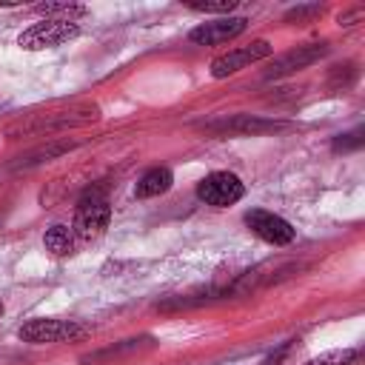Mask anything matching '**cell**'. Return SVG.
<instances>
[{"label": "cell", "mask_w": 365, "mask_h": 365, "mask_svg": "<svg viewBox=\"0 0 365 365\" xmlns=\"http://www.w3.org/2000/svg\"><path fill=\"white\" fill-rule=\"evenodd\" d=\"M77 34H80V26L74 20H40L34 26H29L26 31H20L17 46L26 51H40V48L63 46V43L74 40Z\"/></svg>", "instance_id": "cell-1"}, {"label": "cell", "mask_w": 365, "mask_h": 365, "mask_svg": "<svg viewBox=\"0 0 365 365\" xmlns=\"http://www.w3.org/2000/svg\"><path fill=\"white\" fill-rule=\"evenodd\" d=\"M20 339L31 342V345H46V342H71V339H83L88 334L86 325L74 322V319H29L26 325H20Z\"/></svg>", "instance_id": "cell-2"}, {"label": "cell", "mask_w": 365, "mask_h": 365, "mask_svg": "<svg viewBox=\"0 0 365 365\" xmlns=\"http://www.w3.org/2000/svg\"><path fill=\"white\" fill-rule=\"evenodd\" d=\"M108 222H111V205H108V200L103 197V194H86L83 200H80V205H77V214H74V234L80 237V240H97V237H103L106 234V228H108Z\"/></svg>", "instance_id": "cell-3"}, {"label": "cell", "mask_w": 365, "mask_h": 365, "mask_svg": "<svg viewBox=\"0 0 365 365\" xmlns=\"http://www.w3.org/2000/svg\"><path fill=\"white\" fill-rule=\"evenodd\" d=\"M245 194V185L237 174L231 171H211L205 174L200 182H197V197L205 202V205H214V208H225V205H234L240 202Z\"/></svg>", "instance_id": "cell-4"}, {"label": "cell", "mask_w": 365, "mask_h": 365, "mask_svg": "<svg viewBox=\"0 0 365 365\" xmlns=\"http://www.w3.org/2000/svg\"><path fill=\"white\" fill-rule=\"evenodd\" d=\"M268 54H271V43L268 40H254V43H248L242 48H231V51H225V54L211 60V77L214 80L231 77L240 68H245V66H251V63H257V60H262Z\"/></svg>", "instance_id": "cell-5"}, {"label": "cell", "mask_w": 365, "mask_h": 365, "mask_svg": "<svg viewBox=\"0 0 365 365\" xmlns=\"http://www.w3.org/2000/svg\"><path fill=\"white\" fill-rule=\"evenodd\" d=\"M245 225L251 228V234H257L259 240H265L271 245H288L294 240V234H297L288 220H282L279 214L265 211V208L245 211Z\"/></svg>", "instance_id": "cell-6"}, {"label": "cell", "mask_w": 365, "mask_h": 365, "mask_svg": "<svg viewBox=\"0 0 365 365\" xmlns=\"http://www.w3.org/2000/svg\"><path fill=\"white\" fill-rule=\"evenodd\" d=\"M248 29V20L245 17H217V20H208V23H200L197 29H191L188 40L197 43V46H220V43H228L234 37H240L242 31Z\"/></svg>", "instance_id": "cell-7"}, {"label": "cell", "mask_w": 365, "mask_h": 365, "mask_svg": "<svg viewBox=\"0 0 365 365\" xmlns=\"http://www.w3.org/2000/svg\"><path fill=\"white\" fill-rule=\"evenodd\" d=\"M328 54V43H311V46H297L294 51H285L282 57H277L271 63V68L265 71V80H277V77H285V74H294L311 63H317L319 57Z\"/></svg>", "instance_id": "cell-8"}, {"label": "cell", "mask_w": 365, "mask_h": 365, "mask_svg": "<svg viewBox=\"0 0 365 365\" xmlns=\"http://www.w3.org/2000/svg\"><path fill=\"white\" fill-rule=\"evenodd\" d=\"M97 117H100L97 106H83V108H74V111H54V114H46L43 120H37L34 125H26L23 131H60V128H74V125L94 123Z\"/></svg>", "instance_id": "cell-9"}, {"label": "cell", "mask_w": 365, "mask_h": 365, "mask_svg": "<svg viewBox=\"0 0 365 365\" xmlns=\"http://www.w3.org/2000/svg\"><path fill=\"white\" fill-rule=\"evenodd\" d=\"M208 128H211V131H220V134H262V131L285 128V123L262 120V117H251V114H237V117L222 120V123H214V125H208Z\"/></svg>", "instance_id": "cell-10"}, {"label": "cell", "mask_w": 365, "mask_h": 365, "mask_svg": "<svg viewBox=\"0 0 365 365\" xmlns=\"http://www.w3.org/2000/svg\"><path fill=\"white\" fill-rule=\"evenodd\" d=\"M171 185H174V174H171V168L157 165V168H148V171L140 177L134 194H137L140 200H148V197H160V194H165Z\"/></svg>", "instance_id": "cell-11"}, {"label": "cell", "mask_w": 365, "mask_h": 365, "mask_svg": "<svg viewBox=\"0 0 365 365\" xmlns=\"http://www.w3.org/2000/svg\"><path fill=\"white\" fill-rule=\"evenodd\" d=\"M43 245H46V251L51 257H68V254H74V231L68 225H60L57 222V225L46 228Z\"/></svg>", "instance_id": "cell-12"}, {"label": "cell", "mask_w": 365, "mask_h": 365, "mask_svg": "<svg viewBox=\"0 0 365 365\" xmlns=\"http://www.w3.org/2000/svg\"><path fill=\"white\" fill-rule=\"evenodd\" d=\"M37 14H46V20H74L86 14V6L80 3H40L34 6Z\"/></svg>", "instance_id": "cell-13"}, {"label": "cell", "mask_w": 365, "mask_h": 365, "mask_svg": "<svg viewBox=\"0 0 365 365\" xmlns=\"http://www.w3.org/2000/svg\"><path fill=\"white\" fill-rule=\"evenodd\" d=\"M356 356H359L356 348H339V351H325V354H319L302 365H351Z\"/></svg>", "instance_id": "cell-14"}, {"label": "cell", "mask_w": 365, "mask_h": 365, "mask_svg": "<svg viewBox=\"0 0 365 365\" xmlns=\"http://www.w3.org/2000/svg\"><path fill=\"white\" fill-rule=\"evenodd\" d=\"M188 9H194V11H205V14H231L234 9H237V0H217V3H185Z\"/></svg>", "instance_id": "cell-15"}, {"label": "cell", "mask_w": 365, "mask_h": 365, "mask_svg": "<svg viewBox=\"0 0 365 365\" xmlns=\"http://www.w3.org/2000/svg\"><path fill=\"white\" fill-rule=\"evenodd\" d=\"M362 145V131H351V134H339L334 140V148L336 151H351V148H359Z\"/></svg>", "instance_id": "cell-16"}, {"label": "cell", "mask_w": 365, "mask_h": 365, "mask_svg": "<svg viewBox=\"0 0 365 365\" xmlns=\"http://www.w3.org/2000/svg\"><path fill=\"white\" fill-rule=\"evenodd\" d=\"M322 9L319 6H299V9H291L288 14H285V20H305V17H314V14H319Z\"/></svg>", "instance_id": "cell-17"}, {"label": "cell", "mask_w": 365, "mask_h": 365, "mask_svg": "<svg viewBox=\"0 0 365 365\" xmlns=\"http://www.w3.org/2000/svg\"><path fill=\"white\" fill-rule=\"evenodd\" d=\"M359 17H362V9L345 11V14H339V26H351V20H359Z\"/></svg>", "instance_id": "cell-18"}, {"label": "cell", "mask_w": 365, "mask_h": 365, "mask_svg": "<svg viewBox=\"0 0 365 365\" xmlns=\"http://www.w3.org/2000/svg\"><path fill=\"white\" fill-rule=\"evenodd\" d=\"M0 317H3V302H0Z\"/></svg>", "instance_id": "cell-19"}]
</instances>
